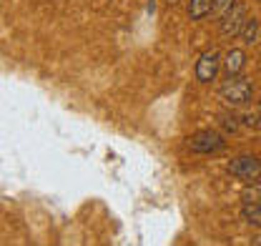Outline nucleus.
Instances as JSON below:
<instances>
[{
  "instance_id": "nucleus-1",
  "label": "nucleus",
  "mask_w": 261,
  "mask_h": 246,
  "mask_svg": "<svg viewBox=\"0 0 261 246\" xmlns=\"http://www.w3.org/2000/svg\"><path fill=\"white\" fill-rule=\"evenodd\" d=\"M186 149L194 151V154H201V156H211V154H219L226 149V138L219 133V131H196L194 136L186 138Z\"/></svg>"
},
{
  "instance_id": "nucleus-5",
  "label": "nucleus",
  "mask_w": 261,
  "mask_h": 246,
  "mask_svg": "<svg viewBox=\"0 0 261 246\" xmlns=\"http://www.w3.org/2000/svg\"><path fill=\"white\" fill-rule=\"evenodd\" d=\"M246 18H249V8H246L244 3H236L226 15L219 20V31H221V35H224V38H239V33L244 28Z\"/></svg>"
},
{
  "instance_id": "nucleus-8",
  "label": "nucleus",
  "mask_w": 261,
  "mask_h": 246,
  "mask_svg": "<svg viewBox=\"0 0 261 246\" xmlns=\"http://www.w3.org/2000/svg\"><path fill=\"white\" fill-rule=\"evenodd\" d=\"M241 216L249 224H261V199H249L246 196V204L241 209Z\"/></svg>"
},
{
  "instance_id": "nucleus-2",
  "label": "nucleus",
  "mask_w": 261,
  "mask_h": 246,
  "mask_svg": "<svg viewBox=\"0 0 261 246\" xmlns=\"http://www.w3.org/2000/svg\"><path fill=\"white\" fill-rule=\"evenodd\" d=\"M251 83L246 81V78H241V76H236V78H228L226 83L219 88V98L228 103V106H244V103H249L251 101Z\"/></svg>"
},
{
  "instance_id": "nucleus-7",
  "label": "nucleus",
  "mask_w": 261,
  "mask_h": 246,
  "mask_svg": "<svg viewBox=\"0 0 261 246\" xmlns=\"http://www.w3.org/2000/svg\"><path fill=\"white\" fill-rule=\"evenodd\" d=\"M211 8H214V0H189V18L191 20H203L206 15H211Z\"/></svg>"
},
{
  "instance_id": "nucleus-10",
  "label": "nucleus",
  "mask_w": 261,
  "mask_h": 246,
  "mask_svg": "<svg viewBox=\"0 0 261 246\" xmlns=\"http://www.w3.org/2000/svg\"><path fill=\"white\" fill-rule=\"evenodd\" d=\"M236 5V0H214V8H211V15L216 18V20H221L224 15H226L228 10Z\"/></svg>"
},
{
  "instance_id": "nucleus-9",
  "label": "nucleus",
  "mask_w": 261,
  "mask_h": 246,
  "mask_svg": "<svg viewBox=\"0 0 261 246\" xmlns=\"http://www.w3.org/2000/svg\"><path fill=\"white\" fill-rule=\"evenodd\" d=\"M256 35H259V20H256V18H246L244 28L239 33L241 43H244V45H251V43H256Z\"/></svg>"
},
{
  "instance_id": "nucleus-11",
  "label": "nucleus",
  "mask_w": 261,
  "mask_h": 246,
  "mask_svg": "<svg viewBox=\"0 0 261 246\" xmlns=\"http://www.w3.org/2000/svg\"><path fill=\"white\" fill-rule=\"evenodd\" d=\"M219 121L224 123V128H226V131H236V128H239V121H236L233 116H221Z\"/></svg>"
},
{
  "instance_id": "nucleus-4",
  "label": "nucleus",
  "mask_w": 261,
  "mask_h": 246,
  "mask_svg": "<svg viewBox=\"0 0 261 246\" xmlns=\"http://www.w3.org/2000/svg\"><path fill=\"white\" fill-rule=\"evenodd\" d=\"M219 70H221V53H219L216 48H211V51H203V53L198 56L194 76L198 83H214L216 76H219Z\"/></svg>"
},
{
  "instance_id": "nucleus-6",
  "label": "nucleus",
  "mask_w": 261,
  "mask_h": 246,
  "mask_svg": "<svg viewBox=\"0 0 261 246\" xmlns=\"http://www.w3.org/2000/svg\"><path fill=\"white\" fill-rule=\"evenodd\" d=\"M244 65H246V53H244L241 48H231V51L224 53V58H221V68H224L226 78H236V76H241Z\"/></svg>"
},
{
  "instance_id": "nucleus-12",
  "label": "nucleus",
  "mask_w": 261,
  "mask_h": 246,
  "mask_svg": "<svg viewBox=\"0 0 261 246\" xmlns=\"http://www.w3.org/2000/svg\"><path fill=\"white\" fill-rule=\"evenodd\" d=\"M178 3H181V0H166V5H168V8H173V5H178Z\"/></svg>"
},
{
  "instance_id": "nucleus-3",
  "label": "nucleus",
  "mask_w": 261,
  "mask_h": 246,
  "mask_svg": "<svg viewBox=\"0 0 261 246\" xmlns=\"http://www.w3.org/2000/svg\"><path fill=\"white\" fill-rule=\"evenodd\" d=\"M226 171L233 179H241V181H254L261 176V158L254 154H241L236 158H231L226 166Z\"/></svg>"
}]
</instances>
